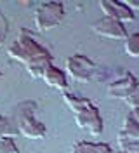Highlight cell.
Instances as JSON below:
<instances>
[{
    "label": "cell",
    "instance_id": "obj_1",
    "mask_svg": "<svg viewBox=\"0 0 139 153\" xmlns=\"http://www.w3.org/2000/svg\"><path fill=\"white\" fill-rule=\"evenodd\" d=\"M35 101H21L14 111L16 131L26 139H44L47 134V127L35 117Z\"/></svg>",
    "mask_w": 139,
    "mask_h": 153
},
{
    "label": "cell",
    "instance_id": "obj_2",
    "mask_svg": "<svg viewBox=\"0 0 139 153\" xmlns=\"http://www.w3.org/2000/svg\"><path fill=\"white\" fill-rule=\"evenodd\" d=\"M7 54H9L10 59L18 61L21 65H26L30 61L37 59V57L49 54V51L44 45H40L37 40L33 38V35L30 33V30L21 28L18 33V37H16V40L7 49Z\"/></svg>",
    "mask_w": 139,
    "mask_h": 153
},
{
    "label": "cell",
    "instance_id": "obj_3",
    "mask_svg": "<svg viewBox=\"0 0 139 153\" xmlns=\"http://www.w3.org/2000/svg\"><path fill=\"white\" fill-rule=\"evenodd\" d=\"M63 19H65V4L56 0H47L38 4V7L33 12V25L40 33L54 30L63 23Z\"/></svg>",
    "mask_w": 139,
    "mask_h": 153
},
{
    "label": "cell",
    "instance_id": "obj_4",
    "mask_svg": "<svg viewBox=\"0 0 139 153\" xmlns=\"http://www.w3.org/2000/svg\"><path fill=\"white\" fill-rule=\"evenodd\" d=\"M66 75L70 78H73L75 82H80V84H87L91 82L97 71L96 63H94L91 57L83 56V54H71V56L66 57Z\"/></svg>",
    "mask_w": 139,
    "mask_h": 153
},
{
    "label": "cell",
    "instance_id": "obj_5",
    "mask_svg": "<svg viewBox=\"0 0 139 153\" xmlns=\"http://www.w3.org/2000/svg\"><path fill=\"white\" fill-rule=\"evenodd\" d=\"M75 124L78 125L80 129H85L89 131V134L92 136H99L103 132V118L99 110L94 105H91L89 108H85L82 111L75 113Z\"/></svg>",
    "mask_w": 139,
    "mask_h": 153
},
{
    "label": "cell",
    "instance_id": "obj_6",
    "mask_svg": "<svg viewBox=\"0 0 139 153\" xmlns=\"http://www.w3.org/2000/svg\"><path fill=\"white\" fill-rule=\"evenodd\" d=\"M92 30H94L96 35L104 37V38H110V40H125V38L129 37L125 25H122V23L115 21V19L104 18V16L94 23Z\"/></svg>",
    "mask_w": 139,
    "mask_h": 153
},
{
    "label": "cell",
    "instance_id": "obj_7",
    "mask_svg": "<svg viewBox=\"0 0 139 153\" xmlns=\"http://www.w3.org/2000/svg\"><path fill=\"white\" fill-rule=\"evenodd\" d=\"M99 9L104 14V18L115 19L118 23H132L136 19V14L120 0H101L99 2Z\"/></svg>",
    "mask_w": 139,
    "mask_h": 153
},
{
    "label": "cell",
    "instance_id": "obj_8",
    "mask_svg": "<svg viewBox=\"0 0 139 153\" xmlns=\"http://www.w3.org/2000/svg\"><path fill=\"white\" fill-rule=\"evenodd\" d=\"M138 91V78L132 73H125L118 80L111 82L108 85V96L111 99H122L125 101L129 96H132Z\"/></svg>",
    "mask_w": 139,
    "mask_h": 153
},
{
    "label": "cell",
    "instance_id": "obj_9",
    "mask_svg": "<svg viewBox=\"0 0 139 153\" xmlns=\"http://www.w3.org/2000/svg\"><path fill=\"white\" fill-rule=\"evenodd\" d=\"M118 146H125V144H139V124L127 115L122 122V129L117 137Z\"/></svg>",
    "mask_w": 139,
    "mask_h": 153
},
{
    "label": "cell",
    "instance_id": "obj_10",
    "mask_svg": "<svg viewBox=\"0 0 139 153\" xmlns=\"http://www.w3.org/2000/svg\"><path fill=\"white\" fill-rule=\"evenodd\" d=\"M49 87H52L56 91H61V92H66L68 91V78H66V73L63 70H59L57 66H49L45 71V75L42 78Z\"/></svg>",
    "mask_w": 139,
    "mask_h": 153
},
{
    "label": "cell",
    "instance_id": "obj_11",
    "mask_svg": "<svg viewBox=\"0 0 139 153\" xmlns=\"http://www.w3.org/2000/svg\"><path fill=\"white\" fill-rule=\"evenodd\" d=\"M49 66H52V56H51V52L45 54V56L37 57V59H33V61H30V63L25 65L28 75L31 76V78H35V80L44 78V75H45V71H47Z\"/></svg>",
    "mask_w": 139,
    "mask_h": 153
},
{
    "label": "cell",
    "instance_id": "obj_12",
    "mask_svg": "<svg viewBox=\"0 0 139 153\" xmlns=\"http://www.w3.org/2000/svg\"><path fill=\"white\" fill-rule=\"evenodd\" d=\"M71 153H113V150L108 143L78 141L71 146Z\"/></svg>",
    "mask_w": 139,
    "mask_h": 153
},
{
    "label": "cell",
    "instance_id": "obj_13",
    "mask_svg": "<svg viewBox=\"0 0 139 153\" xmlns=\"http://www.w3.org/2000/svg\"><path fill=\"white\" fill-rule=\"evenodd\" d=\"M63 101H65V105L71 110V113H78V111H82L85 108H89V106L92 105L89 99H85V97H78V96L75 94H70V92H63Z\"/></svg>",
    "mask_w": 139,
    "mask_h": 153
},
{
    "label": "cell",
    "instance_id": "obj_14",
    "mask_svg": "<svg viewBox=\"0 0 139 153\" xmlns=\"http://www.w3.org/2000/svg\"><path fill=\"white\" fill-rule=\"evenodd\" d=\"M123 51L129 57H139V31L129 35L123 40Z\"/></svg>",
    "mask_w": 139,
    "mask_h": 153
},
{
    "label": "cell",
    "instance_id": "obj_15",
    "mask_svg": "<svg viewBox=\"0 0 139 153\" xmlns=\"http://www.w3.org/2000/svg\"><path fill=\"white\" fill-rule=\"evenodd\" d=\"M16 134V125L10 122L9 117L0 115V137H12Z\"/></svg>",
    "mask_w": 139,
    "mask_h": 153
},
{
    "label": "cell",
    "instance_id": "obj_16",
    "mask_svg": "<svg viewBox=\"0 0 139 153\" xmlns=\"http://www.w3.org/2000/svg\"><path fill=\"white\" fill-rule=\"evenodd\" d=\"M125 105L130 108V113L129 115L139 124V91H136L132 96H129V97L125 99Z\"/></svg>",
    "mask_w": 139,
    "mask_h": 153
},
{
    "label": "cell",
    "instance_id": "obj_17",
    "mask_svg": "<svg viewBox=\"0 0 139 153\" xmlns=\"http://www.w3.org/2000/svg\"><path fill=\"white\" fill-rule=\"evenodd\" d=\"M0 153H19L14 137H0Z\"/></svg>",
    "mask_w": 139,
    "mask_h": 153
},
{
    "label": "cell",
    "instance_id": "obj_18",
    "mask_svg": "<svg viewBox=\"0 0 139 153\" xmlns=\"http://www.w3.org/2000/svg\"><path fill=\"white\" fill-rule=\"evenodd\" d=\"M7 33H9V21H7V18H5V14L0 10V45L5 42Z\"/></svg>",
    "mask_w": 139,
    "mask_h": 153
},
{
    "label": "cell",
    "instance_id": "obj_19",
    "mask_svg": "<svg viewBox=\"0 0 139 153\" xmlns=\"http://www.w3.org/2000/svg\"><path fill=\"white\" fill-rule=\"evenodd\" d=\"M113 153H139V144H125V146H118V150Z\"/></svg>",
    "mask_w": 139,
    "mask_h": 153
},
{
    "label": "cell",
    "instance_id": "obj_20",
    "mask_svg": "<svg viewBox=\"0 0 139 153\" xmlns=\"http://www.w3.org/2000/svg\"><path fill=\"white\" fill-rule=\"evenodd\" d=\"M127 7H129L132 12H136V10H139V0H127V2H123Z\"/></svg>",
    "mask_w": 139,
    "mask_h": 153
},
{
    "label": "cell",
    "instance_id": "obj_21",
    "mask_svg": "<svg viewBox=\"0 0 139 153\" xmlns=\"http://www.w3.org/2000/svg\"><path fill=\"white\" fill-rule=\"evenodd\" d=\"M2 78H4V75H2V71H0V80H2Z\"/></svg>",
    "mask_w": 139,
    "mask_h": 153
},
{
    "label": "cell",
    "instance_id": "obj_22",
    "mask_svg": "<svg viewBox=\"0 0 139 153\" xmlns=\"http://www.w3.org/2000/svg\"><path fill=\"white\" fill-rule=\"evenodd\" d=\"M138 91H139V78H138Z\"/></svg>",
    "mask_w": 139,
    "mask_h": 153
}]
</instances>
